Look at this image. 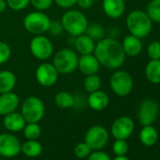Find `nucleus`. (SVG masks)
I'll return each instance as SVG.
<instances>
[{"instance_id": "obj_1", "label": "nucleus", "mask_w": 160, "mask_h": 160, "mask_svg": "<svg viewBox=\"0 0 160 160\" xmlns=\"http://www.w3.org/2000/svg\"><path fill=\"white\" fill-rule=\"evenodd\" d=\"M93 54L100 65L108 70L120 69L126 58L122 43L114 38H103L98 41Z\"/></svg>"}, {"instance_id": "obj_2", "label": "nucleus", "mask_w": 160, "mask_h": 160, "mask_svg": "<svg viewBox=\"0 0 160 160\" xmlns=\"http://www.w3.org/2000/svg\"><path fill=\"white\" fill-rule=\"evenodd\" d=\"M125 22L130 34L139 39L146 38L152 29V22L144 11H132L127 15Z\"/></svg>"}, {"instance_id": "obj_3", "label": "nucleus", "mask_w": 160, "mask_h": 160, "mask_svg": "<svg viewBox=\"0 0 160 160\" xmlns=\"http://www.w3.org/2000/svg\"><path fill=\"white\" fill-rule=\"evenodd\" d=\"M60 23L63 30L75 38L85 33L89 21L82 12L68 9L61 16Z\"/></svg>"}, {"instance_id": "obj_4", "label": "nucleus", "mask_w": 160, "mask_h": 160, "mask_svg": "<svg viewBox=\"0 0 160 160\" xmlns=\"http://www.w3.org/2000/svg\"><path fill=\"white\" fill-rule=\"evenodd\" d=\"M25 29L34 36L43 35L48 32L51 19L44 12L34 11L28 13L23 20Z\"/></svg>"}, {"instance_id": "obj_5", "label": "nucleus", "mask_w": 160, "mask_h": 160, "mask_svg": "<svg viewBox=\"0 0 160 160\" xmlns=\"http://www.w3.org/2000/svg\"><path fill=\"white\" fill-rule=\"evenodd\" d=\"M78 54L71 48L58 50L53 58V65L61 74H68L74 72L77 68Z\"/></svg>"}, {"instance_id": "obj_6", "label": "nucleus", "mask_w": 160, "mask_h": 160, "mask_svg": "<svg viewBox=\"0 0 160 160\" xmlns=\"http://www.w3.org/2000/svg\"><path fill=\"white\" fill-rule=\"evenodd\" d=\"M109 86L115 95L119 97H125L133 91L134 80L128 72L116 70L109 79Z\"/></svg>"}, {"instance_id": "obj_7", "label": "nucleus", "mask_w": 160, "mask_h": 160, "mask_svg": "<svg viewBox=\"0 0 160 160\" xmlns=\"http://www.w3.org/2000/svg\"><path fill=\"white\" fill-rule=\"evenodd\" d=\"M20 113L27 122H39L44 116L45 107L39 97L28 96L22 103Z\"/></svg>"}, {"instance_id": "obj_8", "label": "nucleus", "mask_w": 160, "mask_h": 160, "mask_svg": "<svg viewBox=\"0 0 160 160\" xmlns=\"http://www.w3.org/2000/svg\"><path fill=\"white\" fill-rule=\"evenodd\" d=\"M29 49L32 56L39 60H46L54 54V45L44 35H36L31 39Z\"/></svg>"}, {"instance_id": "obj_9", "label": "nucleus", "mask_w": 160, "mask_h": 160, "mask_svg": "<svg viewBox=\"0 0 160 160\" xmlns=\"http://www.w3.org/2000/svg\"><path fill=\"white\" fill-rule=\"evenodd\" d=\"M109 139V133L103 125H93L88 129L85 135V142L90 146L92 151L104 149Z\"/></svg>"}, {"instance_id": "obj_10", "label": "nucleus", "mask_w": 160, "mask_h": 160, "mask_svg": "<svg viewBox=\"0 0 160 160\" xmlns=\"http://www.w3.org/2000/svg\"><path fill=\"white\" fill-rule=\"evenodd\" d=\"M59 72L57 71L53 63L43 62L40 64L35 72V77L37 82L44 88L53 87L58 79Z\"/></svg>"}, {"instance_id": "obj_11", "label": "nucleus", "mask_w": 160, "mask_h": 160, "mask_svg": "<svg viewBox=\"0 0 160 160\" xmlns=\"http://www.w3.org/2000/svg\"><path fill=\"white\" fill-rule=\"evenodd\" d=\"M22 143L14 135L10 133L0 134V156L12 158L21 152Z\"/></svg>"}, {"instance_id": "obj_12", "label": "nucleus", "mask_w": 160, "mask_h": 160, "mask_svg": "<svg viewBox=\"0 0 160 160\" xmlns=\"http://www.w3.org/2000/svg\"><path fill=\"white\" fill-rule=\"evenodd\" d=\"M159 113L158 104L152 99L143 100L138 110V122L144 125H151L154 122Z\"/></svg>"}, {"instance_id": "obj_13", "label": "nucleus", "mask_w": 160, "mask_h": 160, "mask_svg": "<svg viewBox=\"0 0 160 160\" xmlns=\"http://www.w3.org/2000/svg\"><path fill=\"white\" fill-rule=\"evenodd\" d=\"M135 123L130 117L122 116L116 119L111 125V135L116 139H127L133 133Z\"/></svg>"}, {"instance_id": "obj_14", "label": "nucleus", "mask_w": 160, "mask_h": 160, "mask_svg": "<svg viewBox=\"0 0 160 160\" xmlns=\"http://www.w3.org/2000/svg\"><path fill=\"white\" fill-rule=\"evenodd\" d=\"M20 105L19 96L13 92H9L0 94V116H5L16 111Z\"/></svg>"}, {"instance_id": "obj_15", "label": "nucleus", "mask_w": 160, "mask_h": 160, "mask_svg": "<svg viewBox=\"0 0 160 160\" xmlns=\"http://www.w3.org/2000/svg\"><path fill=\"white\" fill-rule=\"evenodd\" d=\"M100 63L94 54L83 55L78 58L77 68L85 75L97 73L100 70Z\"/></svg>"}, {"instance_id": "obj_16", "label": "nucleus", "mask_w": 160, "mask_h": 160, "mask_svg": "<svg viewBox=\"0 0 160 160\" xmlns=\"http://www.w3.org/2000/svg\"><path fill=\"white\" fill-rule=\"evenodd\" d=\"M102 9L108 18L119 19L125 12V1L124 0H103Z\"/></svg>"}, {"instance_id": "obj_17", "label": "nucleus", "mask_w": 160, "mask_h": 160, "mask_svg": "<svg viewBox=\"0 0 160 160\" xmlns=\"http://www.w3.org/2000/svg\"><path fill=\"white\" fill-rule=\"evenodd\" d=\"M27 122L22 116L21 113L14 111L10 114H7L3 118V125L4 127L12 133H16L23 131Z\"/></svg>"}, {"instance_id": "obj_18", "label": "nucleus", "mask_w": 160, "mask_h": 160, "mask_svg": "<svg viewBox=\"0 0 160 160\" xmlns=\"http://www.w3.org/2000/svg\"><path fill=\"white\" fill-rule=\"evenodd\" d=\"M121 43H122V46L125 56H128L131 58L138 57L142 51L141 39H139L136 36H133L131 34L124 37V39L122 40V42Z\"/></svg>"}, {"instance_id": "obj_19", "label": "nucleus", "mask_w": 160, "mask_h": 160, "mask_svg": "<svg viewBox=\"0 0 160 160\" xmlns=\"http://www.w3.org/2000/svg\"><path fill=\"white\" fill-rule=\"evenodd\" d=\"M88 105L92 109L95 111H102L108 107L109 97L105 92L98 90L96 92L89 93Z\"/></svg>"}, {"instance_id": "obj_20", "label": "nucleus", "mask_w": 160, "mask_h": 160, "mask_svg": "<svg viewBox=\"0 0 160 160\" xmlns=\"http://www.w3.org/2000/svg\"><path fill=\"white\" fill-rule=\"evenodd\" d=\"M96 42L87 34H81L74 39V49L80 56L93 54Z\"/></svg>"}, {"instance_id": "obj_21", "label": "nucleus", "mask_w": 160, "mask_h": 160, "mask_svg": "<svg viewBox=\"0 0 160 160\" xmlns=\"http://www.w3.org/2000/svg\"><path fill=\"white\" fill-rule=\"evenodd\" d=\"M145 77L152 84H160V59H150L145 67Z\"/></svg>"}, {"instance_id": "obj_22", "label": "nucleus", "mask_w": 160, "mask_h": 160, "mask_svg": "<svg viewBox=\"0 0 160 160\" xmlns=\"http://www.w3.org/2000/svg\"><path fill=\"white\" fill-rule=\"evenodd\" d=\"M16 76L15 74L8 70L0 72V94L12 92L16 86Z\"/></svg>"}, {"instance_id": "obj_23", "label": "nucleus", "mask_w": 160, "mask_h": 160, "mask_svg": "<svg viewBox=\"0 0 160 160\" xmlns=\"http://www.w3.org/2000/svg\"><path fill=\"white\" fill-rule=\"evenodd\" d=\"M139 139L140 142L148 147L154 145L158 139V133L157 130L151 124V125H144L143 128L140 130L139 133Z\"/></svg>"}, {"instance_id": "obj_24", "label": "nucleus", "mask_w": 160, "mask_h": 160, "mask_svg": "<svg viewBox=\"0 0 160 160\" xmlns=\"http://www.w3.org/2000/svg\"><path fill=\"white\" fill-rule=\"evenodd\" d=\"M21 152L28 157L35 158L42 152V145L37 140H28L22 143Z\"/></svg>"}, {"instance_id": "obj_25", "label": "nucleus", "mask_w": 160, "mask_h": 160, "mask_svg": "<svg viewBox=\"0 0 160 160\" xmlns=\"http://www.w3.org/2000/svg\"><path fill=\"white\" fill-rule=\"evenodd\" d=\"M54 100H55L56 106L61 109H68V108H72L74 106V102H75L72 94L66 91L58 92L56 94Z\"/></svg>"}, {"instance_id": "obj_26", "label": "nucleus", "mask_w": 160, "mask_h": 160, "mask_svg": "<svg viewBox=\"0 0 160 160\" xmlns=\"http://www.w3.org/2000/svg\"><path fill=\"white\" fill-rule=\"evenodd\" d=\"M85 34H87L95 42H97L98 41L105 38L106 30H105L104 27L99 23H91V24L89 23L88 27L86 28Z\"/></svg>"}, {"instance_id": "obj_27", "label": "nucleus", "mask_w": 160, "mask_h": 160, "mask_svg": "<svg viewBox=\"0 0 160 160\" xmlns=\"http://www.w3.org/2000/svg\"><path fill=\"white\" fill-rule=\"evenodd\" d=\"M83 86H84L85 91L88 93H91V92L100 90L102 86V80L97 73L86 75L83 81Z\"/></svg>"}, {"instance_id": "obj_28", "label": "nucleus", "mask_w": 160, "mask_h": 160, "mask_svg": "<svg viewBox=\"0 0 160 160\" xmlns=\"http://www.w3.org/2000/svg\"><path fill=\"white\" fill-rule=\"evenodd\" d=\"M23 131L24 136L28 140H37L42 134L39 122H27Z\"/></svg>"}, {"instance_id": "obj_29", "label": "nucleus", "mask_w": 160, "mask_h": 160, "mask_svg": "<svg viewBox=\"0 0 160 160\" xmlns=\"http://www.w3.org/2000/svg\"><path fill=\"white\" fill-rule=\"evenodd\" d=\"M145 12L152 23L160 24V0H151Z\"/></svg>"}, {"instance_id": "obj_30", "label": "nucleus", "mask_w": 160, "mask_h": 160, "mask_svg": "<svg viewBox=\"0 0 160 160\" xmlns=\"http://www.w3.org/2000/svg\"><path fill=\"white\" fill-rule=\"evenodd\" d=\"M91 152H92V149L85 141L79 142L78 144L75 145L73 149V153L75 157L79 159H87V157L91 154Z\"/></svg>"}, {"instance_id": "obj_31", "label": "nucleus", "mask_w": 160, "mask_h": 160, "mask_svg": "<svg viewBox=\"0 0 160 160\" xmlns=\"http://www.w3.org/2000/svg\"><path fill=\"white\" fill-rule=\"evenodd\" d=\"M12 56L11 46L4 42H0V65L7 63Z\"/></svg>"}, {"instance_id": "obj_32", "label": "nucleus", "mask_w": 160, "mask_h": 160, "mask_svg": "<svg viewBox=\"0 0 160 160\" xmlns=\"http://www.w3.org/2000/svg\"><path fill=\"white\" fill-rule=\"evenodd\" d=\"M112 150L116 155H125L128 152V144L125 139H116L113 143Z\"/></svg>"}, {"instance_id": "obj_33", "label": "nucleus", "mask_w": 160, "mask_h": 160, "mask_svg": "<svg viewBox=\"0 0 160 160\" xmlns=\"http://www.w3.org/2000/svg\"><path fill=\"white\" fill-rule=\"evenodd\" d=\"M147 55L150 59H160V42H152L147 47Z\"/></svg>"}, {"instance_id": "obj_34", "label": "nucleus", "mask_w": 160, "mask_h": 160, "mask_svg": "<svg viewBox=\"0 0 160 160\" xmlns=\"http://www.w3.org/2000/svg\"><path fill=\"white\" fill-rule=\"evenodd\" d=\"M6 2L11 10L21 12L30 4V0H6Z\"/></svg>"}, {"instance_id": "obj_35", "label": "nucleus", "mask_w": 160, "mask_h": 160, "mask_svg": "<svg viewBox=\"0 0 160 160\" xmlns=\"http://www.w3.org/2000/svg\"><path fill=\"white\" fill-rule=\"evenodd\" d=\"M54 3V0H30L31 6L40 12H45L51 8Z\"/></svg>"}, {"instance_id": "obj_36", "label": "nucleus", "mask_w": 160, "mask_h": 160, "mask_svg": "<svg viewBox=\"0 0 160 160\" xmlns=\"http://www.w3.org/2000/svg\"><path fill=\"white\" fill-rule=\"evenodd\" d=\"M87 160H111V158L107 152H103L102 150H98L92 152L87 157Z\"/></svg>"}, {"instance_id": "obj_37", "label": "nucleus", "mask_w": 160, "mask_h": 160, "mask_svg": "<svg viewBox=\"0 0 160 160\" xmlns=\"http://www.w3.org/2000/svg\"><path fill=\"white\" fill-rule=\"evenodd\" d=\"M63 31L64 30H63V28H62V25H61L60 21H51L48 32H50L52 35L58 36V35L61 34Z\"/></svg>"}, {"instance_id": "obj_38", "label": "nucleus", "mask_w": 160, "mask_h": 160, "mask_svg": "<svg viewBox=\"0 0 160 160\" xmlns=\"http://www.w3.org/2000/svg\"><path fill=\"white\" fill-rule=\"evenodd\" d=\"M77 0H54V2L62 9H71L76 5Z\"/></svg>"}, {"instance_id": "obj_39", "label": "nucleus", "mask_w": 160, "mask_h": 160, "mask_svg": "<svg viewBox=\"0 0 160 160\" xmlns=\"http://www.w3.org/2000/svg\"><path fill=\"white\" fill-rule=\"evenodd\" d=\"M76 4L83 10H89L93 5V0H77Z\"/></svg>"}, {"instance_id": "obj_40", "label": "nucleus", "mask_w": 160, "mask_h": 160, "mask_svg": "<svg viewBox=\"0 0 160 160\" xmlns=\"http://www.w3.org/2000/svg\"><path fill=\"white\" fill-rule=\"evenodd\" d=\"M8 8V4L6 2V0H0V13L5 12Z\"/></svg>"}, {"instance_id": "obj_41", "label": "nucleus", "mask_w": 160, "mask_h": 160, "mask_svg": "<svg viewBox=\"0 0 160 160\" xmlns=\"http://www.w3.org/2000/svg\"><path fill=\"white\" fill-rule=\"evenodd\" d=\"M111 160H129V158L125 155H116V157Z\"/></svg>"}, {"instance_id": "obj_42", "label": "nucleus", "mask_w": 160, "mask_h": 160, "mask_svg": "<svg viewBox=\"0 0 160 160\" xmlns=\"http://www.w3.org/2000/svg\"><path fill=\"white\" fill-rule=\"evenodd\" d=\"M0 160H2V158H1V156H0Z\"/></svg>"}]
</instances>
